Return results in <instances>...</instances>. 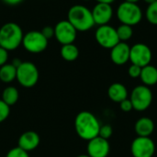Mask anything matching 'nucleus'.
Here are the masks:
<instances>
[{
  "label": "nucleus",
  "mask_w": 157,
  "mask_h": 157,
  "mask_svg": "<svg viewBox=\"0 0 157 157\" xmlns=\"http://www.w3.org/2000/svg\"><path fill=\"white\" fill-rule=\"evenodd\" d=\"M10 114V107L0 99V123L4 122Z\"/></svg>",
  "instance_id": "b1692460"
},
{
  "label": "nucleus",
  "mask_w": 157,
  "mask_h": 157,
  "mask_svg": "<svg viewBox=\"0 0 157 157\" xmlns=\"http://www.w3.org/2000/svg\"><path fill=\"white\" fill-rule=\"evenodd\" d=\"M117 29V34L119 37L120 41H123L126 42L127 40H129L132 35H133V29L132 26L129 25H125V24H121V26L118 27Z\"/></svg>",
  "instance_id": "4be33fe9"
},
{
  "label": "nucleus",
  "mask_w": 157,
  "mask_h": 157,
  "mask_svg": "<svg viewBox=\"0 0 157 157\" xmlns=\"http://www.w3.org/2000/svg\"><path fill=\"white\" fill-rule=\"evenodd\" d=\"M98 3H106V4H110L111 5V3H113L115 0H96Z\"/></svg>",
  "instance_id": "473e14b6"
},
{
  "label": "nucleus",
  "mask_w": 157,
  "mask_h": 157,
  "mask_svg": "<svg viewBox=\"0 0 157 157\" xmlns=\"http://www.w3.org/2000/svg\"><path fill=\"white\" fill-rule=\"evenodd\" d=\"M108 96L112 101L121 103L124 99L128 98V90L123 84L114 83L109 87Z\"/></svg>",
  "instance_id": "f3484780"
},
{
  "label": "nucleus",
  "mask_w": 157,
  "mask_h": 157,
  "mask_svg": "<svg viewBox=\"0 0 157 157\" xmlns=\"http://www.w3.org/2000/svg\"><path fill=\"white\" fill-rule=\"evenodd\" d=\"M87 155L90 157H107L109 154L110 146L108 140L97 136L88 141L87 144Z\"/></svg>",
  "instance_id": "f8f14e48"
},
{
  "label": "nucleus",
  "mask_w": 157,
  "mask_h": 157,
  "mask_svg": "<svg viewBox=\"0 0 157 157\" xmlns=\"http://www.w3.org/2000/svg\"><path fill=\"white\" fill-rule=\"evenodd\" d=\"M6 157H29V155L28 152L22 150L21 148L17 146V147H14L10 149L7 152Z\"/></svg>",
  "instance_id": "393cba45"
},
{
  "label": "nucleus",
  "mask_w": 157,
  "mask_h": 157,
  "mask_svg": "<svg viewBox=\"0 0 157 157\" xmlns=\"http://www.w3.org/2000/svg\"><path fill=\"white\" fill-rule=\"evenodd\" d=\"M61 56L66 62H74L79 56V50L74 43L62 45Z\"/></svg>",
  "instance_id": "aec40b11"
},
{
  "label": "nucleus",
  "mask_w": 157,
  "mask_h": 157,
  "mask_svg": "<svg viewBox=\"0 0 157 157\" xmlns=\"http://www.w3.org/2000/svg\"><path fill=\"white\" fill-rule=\"evenodd\" d=\"M131 47L123 41H120L110 49V59L117 65H123L130 61Z\"/></svg>",
  "instance_id": "4468645a"
},
{
  "label": "nucleus",
  "mask_w": 157,
  "mask_h": 157,
  "mask_svg": "<svg viewBox=\"0 0 157 157\" xmlns=\"http://www.w3.org/2000/svg\"><path fill=\"white\" fill-rule=\"evenodd\" d=\"M133 157H153L155 152V144L150 137L135 138L131 146Z\"/></svg>",
  "instance_id": "9b49d317"
},
{
  "label": "nucleus",
  "mask_w": 157,
  "mask_h": 157,
  "mask_svg": "<svg viewBox=\"0 0 157 157\" xmlns=\"http://www.w3.org/2000/svg\"><path fill=\"white\" fill-rule=\"evenodd\" d=\"M145 17L149 23L157 25V1L148 6L145 12Z\"/></svg>",
  "instance_id": "5701e85b"
},
{
  "label": "nucleus",
  "mask_w": 157,
  "mask_h": 157,
  "mask_svg": "<svg viewBox=\"0 0 157 157\" xmlns=\"http://www.w3.org/2000/svg\"><path fill=\"white\" fill-rule=\"evenodd\" d=\"M76 157H90V156H88L87 155H78V156H76Z\"/></svg>",
  "instance_id": "c9c22d12"
},
{
  "label": "nucleus",
  "mask_w": 157,
  "mask_h": 157,
  "mask_svg": "<svg viewBox=\"0 0 157 157\" xmlns=\"http://www.w3.org/2000/svg\"><path fill=\"white\" fill-rule=\"evenodd\" d=\"M77 30L68 20H61L54 27V38L62 45L74 43Z\"/></svg>",
  "instance_id": "1a4fd4ad"
},
{
  "label": "nucleus",
  "mask_w": 157,
  "mask_h": 157,
  "mask_svg": "<svg viewBox=\"0 0 157 157\" xmlns=\"http://www.w3.org/2000/svg\"><path fill=\"white\" fill-rule=\"evenodd\" d=\"M91 12L95 24L98 26L109 24L113 16V8L111 5L106 3H98Z\"/></svg>",
  "instance_id": "ddd939ff"
},
{
  "label": "nucleus",
  "mask_w": 157,
  "mask_h": 157,
  "mask_svg": "<svg viewBox=\"0 0 157 157\" xmlns=\"http://www.w3.org/2000/svg\"><path fill=\"white\" fill-rule=\"evenodd\" d=\"M152 57L153 54L151 49L144 43H136L131 47L130 61L132 64L144 67L150 64Z\"/></svg>",
  "instance_id": "9d476101"
},
{
  "label": "nucleus",
  "mask_w": 157,
  "mask_h": 157,
  "mask_svg": "<svg viewBox=\"0 0 157 157\" xmlns=\"http://www.w3.org/2000/svg\"><path fill=\"white\" fill-rule=\"evenodd\" d=\"M120 108H121V109L122 111H124V112H129V111H131L132 109H133L132 104L130 98H126V99H124L123 101H121V102L120 103Z\"/></svg>",
  "instance_id": "cd10ccee"
},
{
  "label": "nucleus",
  "mask_w": 157,
  "mask_h": 157,
  "mask_svg": "<svg viewBox=\"0 0 157 157\" xmlns=\"http://www.w3.org/2000/svg\"><path fill=\"white\" fill-rule=\"evenodd\" d=\"M22 45L24 49L30 53H40L47 49L48 40L40 31L31 30L24 34Z\"/></svg>",
  "instance_id": "0eeeda50"
},
{
  "label": "nucleus",
  "mask_w": 157,
  "mask_h": 157,
  "mask_svg": "<svg viewBox=\"0 0 157 157\" xmlns=\"http://www.w3.org/2000/svg\"><path fill=\"white\" fill-rule=\"evenodd\" d=\"M18 98H19V92L15 86H9L3 90L2 100L9 107L15 105L17 102Z\"/></svg>",
  "instance_id": "412c9836"
},
{
  "label": "nucleus",
  "mask_w": 157,
  "mask_h": 157,
  "mask_svg": "<svg viewBox=\"0 0 157 157\" xmlns=\"http://www.w3.org/2000/svg\"><path fill=\"white\" fill-rule=\"evenodd\" d=\"M117 17L121 24L134 26L141 22L143 18V11L135 3L124 1L117 8Z\"/></svg>",
  "instance_id": "20e7f679"
},
{
  "label": "nucleus",
  "mask_w": 157,
  "mask_h": 157,
  "mask_svg": "<svg viewBox=\"0 0 157 157\" xmlns=\"http://www.w3.org/2000/svg\"><path fill=\"white\" fill-rule=\"evenodd\" d=\"M141 72H142V67H140L138 65H135V64H132V63L129 67V70H128V74H129V75L132 78H138V77H140Z\"/></svg>",
  "instance_id": "bb28decb"
},
{
  "label": "nucleus",
  "mask_w": 157,
  "mask_h": 157,
  "mask_svg": "<svg viewBox=\"0 0 157 157\" xmlns=\"http://www.w3.org/2000/svg\"><path fill=\"white\" fill-rule=\"evenodd\" d=\"M84 1H89V0H84Z\"/></svg>",
  "instance_id": "e433bc0d"
},
{
  "label": "nucleus",
  "mask_w": 157,
  "mask_h": 157,
  "mask_svg": "<svg viewBox=\"0 0 157 157\" xmlns=\"http://www.w3.org/2000/svg\"><path fill=\"white\" fill-rule=\"evenodd\" d=\"M40 74L37 66L31 62H22L17 68V81L26 88H30L36 86L39 81Z\"/></svg>",
  "instance_id": "39448f33"
},
{
  "label": "nucleus",
  "mask_w": 157,
  "mask_h": 157,
  "mask_svg": "<svg viewBox=\"0 0 157 157\" xmlns=\"http://www.w3.org/2000/svg\"><path fill=\"white\" fill-rule=\"evenodd\" d=\"M141 81L144 86H152L157 84V68L154 65L148 64L142 67V72L140 75Z\"/></svg>",
  "instance_id": "a211bd4d"
},
{
  "label": "nucleus",
  "mask_w": 157,
  "mask_h": 157,
  "mask_svg": "<svg viewBox=\"0 0 157 157\" xmlns=\"http://www.w3.org/2000/svg\"><path fill=\"white\" fill-rule=\"evenodd\" d=\"M23 30L15 22H7L0 28V47L7 52L17 49L22 44Z\"/></svg>",
  "instance_id": "7ed1b4c3"
},
{
  "label": "nucleus",
  "mask_w": 157,
  "mask_h": 157,
  "mask_svg": "<svg viewBox=\"0 0 157 157\" xmlns=\"http://www.w3.org/2000/svg\"><path fill=\"white\" fill-rule=\"evenodd\" d=\"M21 63H22V61H20L19 59H14V60L12 61V63H12L15 67H17H17L21 64Z\"/></svg>",
  "instance_id": "2f4dec72"
},
{
  "label": "nucleus",
  "mask_w": 157,
  "mask_h": 157,
  "mask_svg": "<svg viewBox=\"0 0 157 157\" xmlns=\"http://www.w3.org/2000/svg\"><path fill=\"white\" fill-rule=\"evenodd\" d=\"M134 130L140 137H150L155 130V123L150 118L143 117L136 121Z\"/></svg>",
  "instance_id": "dca6fc26"
},
{
  "label": "nucleus",
  "mask_w": 157,
  "mask_h": 157,
  "mask_svg": "<svg viewBox=\"0 0 157 157\" xmlns=\"http://www.w3.org/2000/svg\"><path fill=\"white\" fill-rule=\"evenodd\" d=\"M125 1H127V2H130V3H135V4H137L140 0H125Z\"/></svg>",
  "instance_id": "f704fd0d"
},
{
  "label": "nucleus",
  "mask_w": 157,
  "mask_h": 157,
  "mask_svg": "<svg viewBox=\"0 0 157 157\" xmlns=\"http://www.w3.org/2000/svg\"><path fill=\"white\" fill-rule=\"evenodd\" d=\"M67 20L77 31L81 32L91 29L95 25L91 10L83 5L71 6L67 14Z\"/></svg>",
  "instance_id": "f03ea898"
},
{
  "label": "nucleus",
  "mask_w": 157,
  "mask_h": 157,
  "mask_svg": "<svg viewBox=\"0 0 157 157\" xmlns=\"http://www.w3.org/2000/svg\"><path fill=\"white\" fill-rule=\"evenodd\" d=\"M40 143V135L33 131H28L23 132L17 142V146L21 148L22 150L29 153L33 150H35Z\"/></svg>",
  "instance_id": "2eb2a0df"
},
{
  "label": "nucleus",
  "mask_w": 157,
  "mask_h": 157,
  "mask_svg": "<svg viewBox=\"0 0 157 157\" xmlns=\"http://www.w3.org/2000/svg\"><path fill=\"white\" fill-rule=\"evenodd\" d=\"M7 60H8V52L0 47V67L6 63H7Z\"/></svg>",
  "instance_id": "c756f323"
},
{
  "label": "nucleus",
  "mask_w": 157,
  "mask_h": 157,
  "mask_svg": "<svg viewBox=\"0 0 157 157\" xmlns=\"http://www.w3.org/2000/svg\"><path fill=\"white\" fill-rule=\"evenodd\" d=\"M4 3H6V5H9V6H16V5H18L19 3H21L23 0H2Z\"/></svg>",
  "instance_id": "7c9ffc66"
},
{
  "label": "nucleus",
  "mask_w": 157,
  "mask_h": 157,
  "mask_svg": "<svg viewBox=\"0 0 157 157\" xmlns=\"http://www.w3.org/2000/svg\"><path fill=\"white\" fill-rule=\"evenodd\" d=\"M100 126L97 117L89 111L79 112L75 120V129L77 135L87 142L98 136Z\"/></svg>",
  "instance_id": "f257e3e1"
},
{
  "label": "nucleus",
  "mask_w": 157,
  "mask_h": 157,
  "mask_svg": "<svg viewBox=\"0 0 157 157\" xmlns=\"http://www.w3.org/2000/svg\"><path fill=\"white\" fill-rule=\"evenodd\" d=\"M157 0H144V2L145 3H147L148 5H150V4H152V3H154V2H155Z\"/></svg>",
  "instance_id": "72a5a7b5"
},
{
  "label": "nucleus",
  "mask_w": 157,
  "mask_h": 157,
  "mask_svg": "<svg viewBox=\"0 0 157 157\" xmlns=\"http://www.w3.org/2000/svg\"><path fill=\"white\" fill-rule=\"evenodd\" d=\"M95 38L97 42L105 49H112L120 42L117 29L109 24L99 26L95 32Z\"/></svg>",
  "instance_id": "6e6552de"
},
{
  "label": "nucleus",
  "mask_w": 157,
  "mask_h": 157,
  "mask_svg": "<svg viewBox=\"0 0 157 157\" xmlns=\"http://www.w3.org/2000/svg\"><path fill=\"white\" fill-rule=\"evenodd\" d=\"M40 32L43 34V36H44L47 40H49V39L54 37V28H52V27H51V26H46V27H44V28L40 30Z\"/></svg>",
  "instance_id": "c85d7f7f"
},
{
  "label": "nucleus",
  "mask_w": 157,
  "mask_h": 157,
  "mask_svg": "<svg viewBox=\"0 0 157 157\" xmlns=\"http://www.w3.org/2000/svg\"><path fill=\"white\" fill-rule=\"evenodd\" d=\"M17 77V67L12 63H6L0 67V82L9 84Z\"/></svg>",
  "instance_id": "6ab92c4d"
},
{
  "label": "nucleus",
  "mask_w": 157,
  "mask_h": 157,
  "mask_svg": "<svg viewBox=\"0 0 157 157\" xmlns=\"http://www.w3.org/2000/svg\"><path fill=\"white\" fill-rule=\"evenodd\" d=\"M130 100L132 104L133 109L137 111H144L151 106L153 101V93L147 86H137L132 89Z\"/></svg>",
  "instance_id": "423d86ee"
},
{
  "label": "nucleus",
  "mask_w": 157,
  "mask_h": 157,
  "mask_svg": "<svg viewBox=\"0 0 157 157\" xmlns=\"http://www.w3.org/2000/svg\"><path fill=\"white\" fill-rule=\"evenodd\" d=\"M112 133H113V129H112V127H111L109 124H105V125L100 126L98 136H100L101 138H104V139L108 140L109 138L111 137Z\"/></svg>",
  "instance_id": "a878e982"
}]
</instances>
